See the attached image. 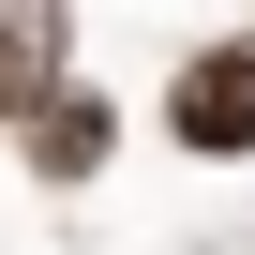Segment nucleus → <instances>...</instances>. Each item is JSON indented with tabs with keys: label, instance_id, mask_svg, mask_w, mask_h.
I'll return each instance as SVG.
<instances>
[{
	"label": "nucleus",
	"instance_id": "f257e3e1",
	"mask_svg": "<svg viewBox=\"0 0 255 255\" xmlns=\"http://www.w3.org/2000/svg\"><path fill=\"white\" fill-rule=\"evenodd\" d=\"M165 135H180V150H210V165H240V150H255V30H210V45L165 75Z\"/></svg>",
	"mask_w": 255,
	"mask_h": 255
},
{
	"label": "nucleus",
	"instance_id": "f03ea898",
	"mask_svg": "<svg viewBox=\"0 0 255 255\" xmlns=\"http://www.w3.org/2000/svg\"><path fill=\"white\" fill-rule=\"evenodd\" d=\"M45 90H75V15L60 0H15V15H0V120H45Z\"/></svg>",
	"mask_w": 255,
	"mask_h": 255
},
{
	"label": "nucleus",
	"instance_id": "7ed1b4c3",
	"mask_svg": "<svg viewBox=\"0 0 255 255\" xmlns=\"http://www.w3.org/2000/svg\"><path fill=\"white\" fill-rule=\"evenodd\" d=\"M120 150V105L105 90H45V120H30V180H90Z\"/></svg>",
	"mask_w": 255,
	"mask_h": 255
}]
</instances>
